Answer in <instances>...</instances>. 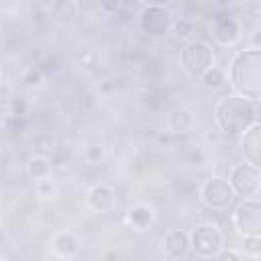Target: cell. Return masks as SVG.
I'll list each match as a JSON object with an SVG mask.
<instances>
[{"instance_id":"3","label":"cell","mask_w":261,"mask_h":261,"mask_svg":"<svg viewBox=\"0 0 261 261\" xmlns=\"http://www.w3.org/2000/svg\"><path fill=\"white\" fill-rule=\"evenodd\" d=\"M179 61L181 67L194 75V77H202L212 65H214V51L208 43L204 41H188L181 47L179 53Z\"/></svg>"},{"instance_id":"6","label":"cell","mask_w":261,"mask_h":261,"mask_svg":"<svg viewBox=\"0 0 261 261\" xmlns=\"http://www.w3.org/2000/svg\"><path fill=\"white\" fill-rule=\"evenodd\" d=\"M173 20L165 6H145L139 14V27L147 37H163L169 33Z\"/></svg>"},{"instance_id":"26","label":"cell","mask_w":261,"mask_h":261,"mask_svg":"<svg viewBox=\"0 0 261 261\" xmlns=\"http://www.w3.org/2000/svg\"><path fill=\"white\" fill-rule=\"evenodd\" d=\"M216 257H218V259H222V261H224V259H232V261H234V259H239L241 255H239V253H234V251H218V253H216Z\"/></svg>"},{"instance_id":"18","label":"cell","mask_w":261,"mask_h":261,"mask_svg":"<svg viewBox=\"0 0 261 261\" xmlns=\"http://www.w3.org/2000/svg\"><path fill=\"white\" fill-rule=\"evenodd\" d=\"M202 84H204L208 90H218V88H222V86L226 84V75H224V71H222L220 67L212 65V67L202 75Z\"/></svg>"},{"instance_id":"27","label":"cell","mask_w":261,"mask_h":261,"mask_svg":"<svg viewBox=\"0 0 261 261\" xmlns=\"http://www.w3.org/2000/svg\"><path fill=\"white\" fill-rule=\"evenodd\" d=\"M145 6H167L171 0H141Z\"/></svg>"},{"instance_id":"25","label":"cell","mask_w":261,"mask_h":261,"mask_svg":"<svg viewBox=\"0 0 261 261\" xmlns=\"http://www.w3.org/2000/svg\"><path fill=\"white\" fill-rule=\"evenodd\" d=\"M243 2V6L247 8V10H251V12H261V0H241Z\"/></svg>"},{"instance_id":"23","label":"cell","mask_w":261,"mask_h":261,"mask_svg":"<svg viewBox=\"0 0 261 261\" xmlns=\"http://www.w3.org/2000/svg\"><path fill=\"white\" fill-rule=\"evenodd\" d=\"M24 84L31 88V86H39L41 84V73L39 71H29L27 77H24Z\"/></svg>"},{"instance_id":"24","label":"cell","mask_w":261,"mask_h":261,"mask_svg":"<svg viewBox=\"0 0 261 261\" xmlns=\"http://www.w3.org/2000/svg\"><path fill=\"white\" fill-rule=\"evenodd\" d=\"M98 4L104 12H114L118 8V0H98Z\"/></svg>"},{"instance_id":"5","label":"cell","mask_w":261,"mask_h":261,"mask_svg":"<svg viewBox=\"0 0 261 261\" xmlns=\"http://www.w3.org/2000/svg\"><path fill=\"white\" fill-rule=\"evenodd\" d=\"M228 181L237 196L251 198L261 190V169L253 163H239L232 167Z\"/></svg>"},{"instance_id":"20","label":"cell","mask_w":261,"mask_h":261,"mask_svg":"<svg viewBox=\"0 0 261 261\" xmlns=\"http://www.w3.org/2000/svg\"><path fill=\"white\" fill-rule=\"evenodd\" d=\"M84 157H86V161L88 163H92V165H98L102 159H104V147L102 145H88L86 147V151H84Z\"/></svg>"},{"instance_id":"4","label":"cell","mask_w":261,"mask_h":261,"mask_svg":"<svg viewBox=\"0 0 261 261\" xmlns=\"http://www.w3.org/2000/svg\"><path fill=\"white\" fill-rule=\"evenodd\" d=\"M232 222L243 237H261V200L245 198L237 206Z\"/></svg>"},{"instance_id":"12","label":"cell","mask_w":261,"mask_h":261,"mask_svg":"<svg viewBox=\"0 0 261 261\" xmlns=\"http://www.w3.org/2000/svg\"><path fill=\"white\" fill-rule=\"evenodd\" d=\"M88 204L96 212H106L114 206V190L108 186H94L88 192Z\"/></svg>"},{"instance_id":"15","label":"cell","mask_w":261,"mask_h":261,"mask_svg":"<svg viewBox=\"0 0 261 261\" xmlns=\"http://www.w3.org/2000/svg\"><path fill=\"white\" fill-rule=\"evenodd\" d=\"M151 222H153V210L145 204H139L128 212V224L135 230H145L147 226H151Z\"/></svg>"},{"instance_id":"13","label":"cell","mask_w":261,"mask_h":261,"mask_svg":"<svg viewBox=\"0 0 261 261\" xmlns=\"http://www.w3.org/2000/svg\"><path fill=\"white\" fill-rule=\"evenodd\" d=\"M167 126H169V130L175 133V135L190 133L192 126H194V116H192V112L186 110V108H175V110H171V114H169V118H167Z\"/></svg>"},{"instance_id":"9","label":"cell","mask_w":261,"mask_h":261,"mask_svg":"<svg viewBox=\"0 0 261 261\" xmlns=\"http://www.w3.org/2000/svg\"><path fill=\"white\" fill-rule=\"evenodd\" d=\"M241 149H243L245 159L261 169V122H255L253 126H249L245 130Z\"/></svg>"},{"instance_id":"21","label":"cell","mask_w":261,"mask_h":261,"mask_svg":"<svg viewBox=\"0 0 261 261\" xmlns=\"http://www.w3.org/2000/svg\"><path fill=\"white\" fill-rule=\"evenodd\" d=\"M243 249L249 255H259L261 253V237H243Z\"/></svg>"},{"instance_id":"2","label":"cell","mask_w":261,"mask_h":261,"mask_svg":"<svg viewBox=\"0 0 261 261\" xmlns=\"http://www.w3.org/2000/svg\"><path fill=\"white\" fill-rule=\"evenodd\" d=\"M230 82L237 94L249 100L261 98V47L237 53L230 63Z\"/></svg>"},{"instance_id":"16","label":"cell","mask_w":261,"mask_h":261,"mask_svg":"<svg viewBox=\"0 0 261 261\" xmlns=\"http://www.w3.org/2000/svg\"><path fill=\"white\" fill-rule=\"evenodd\" d=\"M27 171L33 179H43L51 175V163L45 155H33L27 163Z\"/></svg>"},{"instance_id":"17","label":"cell","mask_w":261,"mask_h":261,"mask_svg":"<svg viewBox=\"0 0 261 261\" xmlns=\"http://www.w3.org/2000/svg\"><path fill=\"white\" fill-rule=\"evenodd\" d=\"M53 247H55L57 255H61V257H71V255L77 251V239H75L71 232H61V234L55 237Z\"/></svg>"},{"instance_id":"10","label":"cell","mask_w":261,"mask_h":261,"mask_svg":"<svg viewBox=\"0 0 261 261\" xmlns=\"http://www.w3.org/2000/svg\"><path fill=\"white\" fill-rule=\"evenodd\" d=\"M212 37L220 45H232V43H237L239 37H241L239 22L232 16H218L212 22Z\"/></svg>"},{"instance_id":"8","label":"cell","mask_w":261,"mask_h":261,"mask_svg":"<svg viewBox=\"0 0 261 261\" xmlns=\"http://www.w3.org/2000/svg\"><path fill=\"white\" fill-rule=\"evenodd\" d=\"M192 249L200 257H216V253L222 247V234L214 224H200L190 234Z\"/></svg>"},{"instance_id":"22","label":"cell","mask_w":261,"mask_h":261,"mask_svg":"<svg viewBox=\"0 0 261 261\" xmlns=\"http://www.w3.org/2000/svg\"><path fill=\"white\" fill-rule=\"evenodd\" d=\"M192 33H194V24H192L190 20L181 18V20L175 22V35H177V37H190Z\"/></svg>"},{"instance_id":"7","label":"cell","mask_w":261,"mask_h":261,"mask_svg":"<svg viewBox=\"0 0 261 261\" xmlns=\"http://www.w3.org/2000/svg\"><path fill=\"white\" fill-rule=\"evenodd\" d=\"M237 194L228 179L224 177H212L202 188V200L212 210H224L234 202Z\"/></svg>"},{"instance_id":"1","label":"cell","mask_w":261,"mask_h":261,"mask_svg":"<svg viewBox=\"0 0 261 261\" xmlns=\"http://www.w3.org/2000/svg\"><path fill=\"white\" fill-rule=\"evenodd\" d=\"M214 116L222 133L230 137H243L245 130L257 122V106L253 104V100L234 94L222 98L216 104Z\"/></svg>"},{"instance_id":"14","label":"cell","mask_w":261,"mask_h":261,"mask_svg":"<svg viewBox=\"0 0 261 261\" xmlns=\"http://www.w3.org/2000/svg\"><path fill=\"white\" fill-rule=\"evenodd\" d=\"M53 18L61 24H69L77 16V2L75 0H55L53 4Z\"/></svg>"},{"instance_id":"11","label":"cell","mask_w":261,"mask_h":261,"mask_svg":"<svg viewBox=\"0 0 261 261\" xmlns=\"http://www.w3.org/2000/svg\"><path fill=\"white\" fill-rule=\"evenodd\" d=\"M165 253H167V257H171V259H181V257H186L188 255V251H190V247H192V241H190V234L186 232V230H179V228H175V230H171L167 237H165Z\"/></svg>"},{"instance_id":"19","label":"cell","mask_w":261,"mask_h":261,"mask_svg":"<svg viewBox=\"0 0 261 261\" xmlns=\"http://www.w3.org/2000/svg\"><path fill=\"white\" fill-rule=\"evenodd\" d=\"M55 194H57V184L51 177L37 179V196H41V198H53Z\"/></svg>"}]
</instances>
